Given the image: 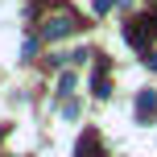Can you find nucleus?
<instances>
[{
    "label": "nucleus",
    "instance_id": "f257e3e1",
    "mask_svg": "<svg viewBox=\"0 0 157 157\" xmlns=\"http://www.w3.org/2000/svg\"><path fill=\"white\" fill-rule=\"evenodd\" d=\"M71 33H78V17L75 13H54L41 21V37L58 41V37H71Z\"/></svg>",
    "mask_w": 157,
    "mask_h": 157
},
{
    "label": "nucleus",
    "instance_id": "f03ea898",
    "mask_svg": "<svg viewBox=\"0 0 157 157\" xmlns=\"http://www.w3.org/2000/svg\"><path fill=\"white\" fill-rule=\"evenodd\" d=\"M157 116V91H141L136 95V124H149Z\"/></svg>",
    "mask_w": 157,
    "mask_h": 157
},
{
    "label": "nucleus",
    "instance_id": "7ed1b4c3",
    "mask_svg": "<svg viewBox=\"0 0 157 157\" xmlns=\"http://www.w3.org/2000/svg\"><path fill=\"white\" fill-rule=\"evenodd\" d=\"M91 91L99 95V99H108L112 87H108V58H95V75H91Z\"/></svg>",
    "mask_w": 157,
    "mask_h": 157
},
{
    "label": "nucleus",
    "instance_id": "20e7f679",
    "mask_svg": "<svg viewBox=\"0 0 157 157\" xmlns=\"http://www.w3.org/2000/svg\"><path fill=\"white\" fill-rule=\"evenodd\" d=\"M78 157H103V149H99V132H95V128H87V132L78 136Z\"/></svg>",
    "mask_w": 157,
    "mask_h": 157
},
{
    "label": "nucleus",
    "instance_id": "39448f33",
    "mask_svg": "<svg viewBox=\"0 0 157 157\" xmlns=\"http://www.w3.org/2000/svg\"><path fill=\"white\" fill-rule=\"evenodd\" d=\"M75 91V75H62L58 78V95H71Z\"/></svg>",
    "mask_w": 157,
    "mask_h": 157
},
{
    "label": "nucleus",
    "instance_id": "423d86ee",
    "mask_svg": "<svg viewBox=\"0 0 157 157\" xmlns=\"http://www.w3.org/2000/svg\"><path fill=\"white\" fill-rule=\"evenodd\" d=\"M21 54H25V58H33V54H37V37H25V46H21Z\"/></svg>",
    "mask_w": 157,
    "mask_h": 157
},
{
    "label": "nucleus",
    "instance_id": "0eeeda50",
    "mask_svg": "<svg viewBox=\"0 0 157 157\" xmlns=\"http://www.w3.org/2000/svg\"><path fill=\"white\" fill-rule=\"evenodd\" d=\"M112 4H116V0H95V13H108Z\"/></svg>",
    "mask_w": 157,
    "mask_h": 157
},
{
    "label": "nucleus",
    "instance_id": "6e6552de",
    "mask_svg": "<svg viewBox=\"0 0 157 157\" xmlns=\"http://www.w3.org/2000/svg\"><path fill=\"white\" fill-rule=\"evenodd\" d=\"M145 62H149L153 71H157V50H153V54H149V50H145Z\"/></svg>",
    "mask_w": 157,
    "mask_h": 157
}]
</instances>
